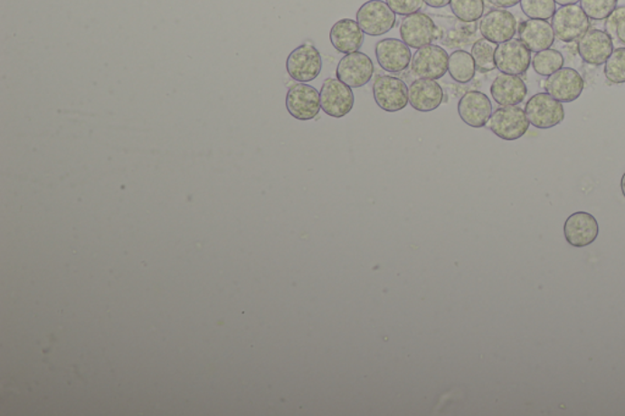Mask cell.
I'll use <instances>...</instances> for the list:
<instances>
[{
	"instance_id": "cell-19",
	"label": "cell",
	"mask_w": 625,
	"mask_h": 416,
	"mask_svg": "<svg viewBox=\"0 0 625 416\" xmlns=\"http://www.w3.org/2000/svg\"><path fill=\"white\" fill-rule=\"evenodd\" d=\"M442 87L435 80L417 79L408 89V98L413 109L431 113L438 109L443 101Z\"/></svg>"
},
{
	"instance_id": "cell-23",
	"label": "cell",
	"mask_w": 625,
	"mask_h": 416,
	"mask_svg": "<svg viewBox=\"0 0 625 416\" xmlns=\"http://www.w3.org/2000/svg\"><path fill=\"white\" fill-rule=\"evenodd\" d=\"M477 65L470 53L466 51L453 52L449 58V73L456 82L469 83L475 77Z\"/></svg>"
},
{
	"instance_id": "cell-1",
	"label": "cell",
	"mask_w": 625,
	"mask_h": 416,
	"mask_svg": "<svg viewBox=\"0 0 625 416\" xmlns=\"http://www.w3.org/2000/svg\"><path fill=\"white\" fill-rule=\"evenodd\" d=\"M553 29L557 40L572 43L581 40L590 29V19L582 6L571 5L561 6L553 17Z\"/></svg>"
},
{
	"instance_id": "cell-17",
	"label": "cell",
	"mask_w": 625,
	"mask_h": 416,
	"mask_svg": "<svg viewBox=\"0 0 625 416\" xmlns=\"http://www.w3.org/2000/svg\"><path fill=\"white\" fill-rule=\"evenodd\" d=\"M564 237L572 247H588L599 237V222L589 213H574L565 220Z\"/></svg>"
},
{
	"instance_id": "cell-7",
	"label": "cell",
	"mask_w": 625,
	"mask_h": 416,
	"mask_svg": "<svg viewBox=\"0 0 625 416\" xmlns=\"http://www.w3.org/2000/svg\"><path fill=\"white\" fill-rule=\"evenodd\" d=\"M323 61L320 52L312 44L297 47L289 55L286 69L292 80L299 83L314 81L320 75Z\"/></svg>"
},
{
	"instance_id": "cell-36",
	"label": "cell",
	"mask_w": 625,
	"mask_h": 416,
	"mask_svg": "<svg viewBox=\"0 0 625 416\" xmlns=\"http://www.w3.org/2000/svg\"><path fill=\"white\" fill-rule=\"evenodd\" d=\"M620 188H621V194H623L624 198H625V173H624L623 176H621Z\"/></svg>"
},
{
	"instance_id": "cell-6",
	"label": "cell",
	"mask_w": 625,
	"mask_h": 416,
	"mask_svg": "<svg viewBox=\"0 0 625 416\" xmlns=\"http://www.w3.org/2000/svg\"><path fill=\"white\" fill-rule=\"evenodd\" d=\"M374 99L380 109L386 113H397L410 103L408 87L402 80L393 76L376 77L373 83Z\"/></svg>"
},
{
	"instance_id": "cell-11",
	"label": "cell",
	"mask_w": 625,
	"mask_h": 416,
	"mask_svg": "<svg viewBox=\"0 0 625 416\" xmlns=\"http://www.w3.org/2000/svg\"><path fill=\"white\" fill-rule=\"evenodd\" d=\"M438 33L434 21L422 13L404 16L400 26L401 38L408 47L414 49L431 44L438 38Z\"/></svg>"
},
{
	"instance_id": "cell-16",
	"label": "cell",
	"mask_w": 625,
	"mask_h": 416,
	"mask_svg": "<svg viewBox=\"0 0 625 416\" xmlns=\"http://www.w3.org/2000/svg\"><path fill=\"white\" fill-rule=\"evenodd\" d=\"M375 55L382 69L391 73L404 71L412 61L411 48L403 41L396 38L379 41L376 43Z\"/></svg>"
},
{
	"instance_id": "cell-28",
	"label": "cell",
	"mask_w": 625,
	"mask_h": 416,
	"mask_svg": "<svg viewBox=\"0 0 625 416\" xmlns=\"http://www.w3.org/2000/svg\"><path fill=\"white\" fill-rule=\"evenodd\" d=\"M605 76L609 81L625 83V47L614 49L605 62Z\"/></svg>"
},
{
	"instance_id": "cell-12",
	"label": "cell",
	"mask_w": 625,
	"mask_h": 416,
	"mask_svg": "<svg viewBox=\"0 0 625 416\" xmlns=\"http://www.w3.org/2000/svg\"><path fill=\"white\" fill-rule=\"evenodd\" d=\"M585 81L577 70L562 68L558 71L548 76L545 89L547 93L561 103H572L582 96L584 90Z\"/></svg>"
},
{
	"instance_id": "cell-25",
	"label": "cell",
	"mask_w": 625,
	"mask_h": 416,
	"mask_svg": "<svg viewBox=\"0 0 625 416\" xmlns=\"http://www.w3.org/2000/svg\"><path fill=\"white\" fill-rule=\"evenodd\" d=\"M494 43L488 40L475 42L471 47V57H473L478 71L481 73L494 71L496 69Z\"/></svg>"
},
{
	"instance_id": "cell-22",
	"label": "cell",
	"mask_w": 625,
	"mask_h": 416,
	"mask_svg": "<svg viewBox=\"0 0 625 416\" xmlns=\"http://www.w3.org/2000/svg\"><path fill=\"white\" fill-rule=\"evenodd\" d=\"M519 40L528 47L530 52L539 53L545 49H550L554 43V31L553 24L547 20L529 19L520 24Z\"/></svg>"
},
{
	"instance_id": "cell-20",
	"label": "cell",
	"mask_w": 625,
	"mask_h": 416,
	"mask_svg": "<svg viewBox=\"0 0 625 416\" xmlns=\"http://www.w3.org/2000/svg\"><path fill=\"white\" fill-rule=\"evenodd\" d=\"M491 96L501 107L519 106L526 100L528 87L519 76L499 73L491 85Z\"/></svg>"
},
{
	"instance_id": "cell-21",
	"label": "cell",
	"mask_w": 625,
	"mask_h": 416,
	"mask_svg": "<svg viewBox=\"0 0 625 416\" xmlns=\"http://www.w3.org/2000/svg\"><path fill=\"white\" fill-rule=\"evenodd\" d=\"M330 42L338 53L351 54L359 52L365 42V33L357 21L342 19L331 27Z\"/></svg>"
},
{
	"instance_id": "cell-4",
	"label": "cell",
	"mask_w": 625,
	"mask_h": 416,
	"mask_svg": "<svg viewBox=\"0 0 625 416\" xmlns=\"http://www.w3.org/2000/svg\"><path fill=\"white\" fill-rule=\"evenodd\" d=\"M357 23L363 33L378 37L390 33L396 24V14L383 0H369L358 9Z\"/></svg>"
},
{
	"instance_id": "cell-32",
	"label": "cell",
	"mask_w": 625,
	"mask_h": 416,
	"mask_svg": "<svg viewBox=\"0 0 625 416\" xmlns=\"http://www.w3.org/2000/svg\"><path fill=\"white\" fill-rule=\"evenodd\" d=\"M492 5L498 9H509L518 5L520 0H488Z\"/></svg>"
},
{
	"instance_id": "cell-26",
	"label": "cell",
	"mask_w": 625,
	"mask_h": 416,
	"mask_svg": "<svg viewBox=\"0 0 625 416\" xmlns=\"http://www.w3.org/2000/svg\"><path fill=\"white\" fill-rule=\"evenodd\" d=\"M452 13L463 23H475L484 16V0H451Z\"/></svg>"
},
{
	"instance_id": "cell-2",
	"label": "cell",
	"mask_w": 625,
	"mask_h": 416,
	"mask_svg": "<svg viewBox=\"0 0 625 416\" xmlns=\"http://www.w3.org/2000/svg\"><path fill=\"white\" fill-rule=\"evenodd\" d=\"M530 122L518 106L501 107L492 113L488 128L504 141H516L528 132Z\"/></svg>"
},
{
	"instance_id": "cell-30",
	"label": "cell",
	"mask_w": 625,
	"mask_h": 416,
	"mask_svg": "<svg viewBox=\"0 0 625 416\" xmlns=\"http://www.w3.org/2000/svg\"><path fill=\"white\" fill-rule=\"evenodd\" d=\"M386 3L396 15L408 16L419 13L424 0H386Z\"/></svg>"
},
{
	"instance_id": "cell-18",
	"label": "cell",
	"mask_w": 625,
	"mask_h": 416,
	"mask_svg": "<svg viewBox=\"0 0 625 416\" xmlns=\"http://www.w3.org/2000/svg\"><path fill=\"white\" fill-rule=\"evenodd\" d=\"M613 51L612 38L605 31L590 30L578 42L579 55L586 64L603 65Z\"/></svg>"
},
{
	"instance_id": "cell-29",
	"label": "cell",
	"mask_w": 625,
	"mask_h": 416,
	"mask_svg": "<svg viewBox=\"0 0 625 416\" xmlns=\"http://www.w3.org/2000/svg\"><path fill=\"white\" fill-rule=\"evenodd\" d=\"M618 0H581V6L589 19L606 20L617 9Z\"/></svg>"
},
{
	"instance_id": "cell-9",
	"label": "cell",
	"mask_w": 625,
	"mask_h": 416,
	"mask_svg": "<svg viewBox=\"0 0 625 416\" xmlns=\"http://www.w3.org/2000/svg\"><path fill=\"white\" fill-rule=\"evenodd\" d=\"M319 93L321 110L331 118H344L354 109L355 94L338 79L325 80Z\"/></svg>"
},
{
	"instance_id": "cell-33",
	"label": "cell",
	"mask_w": 625,
	"mask_h": 416,
	"mask_svg": "<svg viewBox=\"0 0 625 416\" xmlns=\"http://www.w3.org/2000/svg\"><path fill=\"white\" fill-rule=\"evenodd\" d=\"M425 5L431 6V8L441 9L449 5L451 0H424Z\"/></svg>"
},
{
	"instance_id": "cell-14",
	"label": "cell",
	"mask_w": 625,
	"mask_h": 416,
	"mask_svg": "<svg viewBox=\"0 0 625 416\" xmlns=\"http://www.w3.org/2000/svg\"><path fill=\"white\" fill-rule=\"evenodd\" d=\"M516 26L518 24L512 13L505 9H495L481 17L479 29L485 40L501 44L516 36Z\"/></svg>"
},
{
	"instance_id": "cell-3",
	"label": "cell",
	"mask_w": 625,
	"mask_h": 416,
	"mask_svg": "<svg viewBox=\"0 0 625 416\" xmlns=\"http://www.w3.org/2000/svg\"><path fill=\"white\" fill-rule=\"evenodd\" d=\"M524 110L530 125L540 129L556 128L565 117L563 104L548 93H537L530 98Z\"/></svg>"
},
{
	"instance_id": "cell-27",
	"label": "cell",
	"mask_w": 625,
	"mask_h": 416,
	"mask_svg": "<svg viewBox=\"0 0 625 416\" xmlns=\"http://www.w3.org/2000/svg\"><path fill=\"white\" fill-rule=\"evenodd\" d=\"M520 8L524 15L534 20L553 19L556 13L554 0H520Z\"/></svg>"
},
{
	"instance_id": "cell-8",
	"label": "cell",
	"mask_w": 625,
	"mask_h": 416,
	"mask_svg": "<svg viewBox=\"0 0 625 416\" xmlns=\"http://www.w3.org/2000/svg\"><path fill=\"white\" fill-rule=\"evenodd\" d=\"M532 52L520 40L512 38L498 44L495 51L496 69L507 75L520 76L528 71L532 64Z\"/></svg>"
},
{
	"instance_id": "cell-24",
	"label": "cell",
	"mask_w": 625,
	"mask_h": 416,
	"mask_svg": "<svg viewBox=\"0 0 625 416\" xmlns=\"http://www.w3.org/2000/svg\"><path fill=\"white\" fill-rule=\"evenodd\" d=\"M532 62L537 75L548 77L563 68L564 58L556 49H545L535 54Z\"/></svg>"
},
{
	"instance_id": "cell-5",
	"label": "cell",
	"mask_w": 625,
	"mask_h": 416,
	"mask_svg": "<svg viewBox=\"0 0 625 416\" xmlns=\"http://www.w3.org/2000/svg\"><path fill=\"white\" fill-rule=\"evenodd\" d=\"M449 58L450 55L440 45H425L412 57L411 71L417 79L436 81L449 72Z\"/></svg>"
},
{
	"instance_id": "cell-10",
	"label": "cell",
	"mask_w": 625,
	"mask_h": 416,
	"mask_svg": "<svg viewBox=\"0 0 625 416\" xmlns=\"http://www.w3.org/2000/svg\"><path fill=\"white\" fill-rule=\"evenodd\" d=\"M286 108L297 120H313L321 110L320 93L307 83H297L289 90Z\"/></svg>"
},
{
	"instance_id": "cell-13",
	"label": "cell",
	"mask_w": 625,
	"mask_h": 416,
	"mask_svg": "<svg viewBox=\"0 0 625 416\" xmlns=\"http://www.w3.org/2000/svg\"><path fill=\"white\" fill-rule=\"evenodd\" d=\"M375 71L372 59L361 52L346 54L338 62L336 77L351 89H361L369 83Z\"/></svg>"
},
{
	"instance_id": "cell-34",
	"label": "cell",
	"mask_w": 625,
	"mask_h": 416,
	"mask_svg": "<svg viewBox=\"0 0 625 416\" xmlns=\"http://www.w3.org/2000/svg\"><path fill=\"white\" fill-rule=\"evenodd\" d=\"M617 38L621 43L625 44V16L621 17L617 24Z\"/></svg>"
},
{
	"instance_id": "cell-35",
	"label": "cell",
	"mask_w": 625,
	"mask_h": 416,
	"mask_svg": "<svg viewBox=\"0 0 625 416\" xmlns=\"http://www.w3.org/2000/svg\"><path fill=\"white\" fill-rule=\"evenodd\" d=\"M556 2V5L564 6V5H577L578 2H581V0H554Z\"/></svg>"
},
{
	"instance_id": "cell-31",
	"label": "cell",
	"mask_w": 625,
	"mask_h": 416,
	"mask_svg": "<svg viewBox=\"0 0 625 416\" xmlns=\"http://www.w3.org/2000/svg\"><path fill=\"white\" fill-rule=\"evenodd\" d=\"M625 16V6L621 8H617L612 14L606 19L605 24V33L609 34L611 38H617V24L620 23L621 17Z\"/></svg>"
},
{
	"instance_id": "cell-15",
	"label": "cell",
	"mask_w": 625,
	"mask_h": 416,
	"mask_svg": "<svg viewBox=\"0 0 625 416\" xmlns=\"http://www.w3.org/2000/svg\"><path fill=\"white\" fill-rule=\"evenodd\" d=\"M460 120L474 128H485L492 115V104L487 94L470 90L459 101Z\"/></svg>"
}]
</instances>
